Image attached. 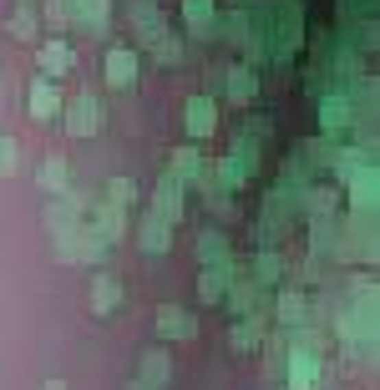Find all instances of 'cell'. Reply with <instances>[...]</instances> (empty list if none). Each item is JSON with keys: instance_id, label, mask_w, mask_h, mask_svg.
I'll return each instance as SVG.
<instances>
[{"instance_id": "obj_2", "label": "cell", "mask_w": 380, "mask_h": 390, "mask_svg": "<svg viewBox=\"0 0 380 390\" xmlns=\"http://www.w3.org/2000/svg\"><path fill=\"white\" fill-rule=\"evenodd\" d=\"M163 330H167V334H193V319H182V315H163Z\"/></svg>"}, {"instance_id": "obj_3", "label": "cell", "mask_w": 380, "mask_h": 390, "mask_svg": "<svg viewBox=\"0 0 380 390\" xmlns=\"http://www.w3.org/2000/svg\"><path fill=\"white\" fill-rule=\"evenodd\" d=\"M142 375H152V380H163V375H167V360H163V355L142 360Z\"/></svg>"}, {"instance_id": "obj_1", "label": "cell", "mask_w": 380, "mask_h": 390, "mask_svg": "<svg viewBox=\"0 0 380 390\" xmlns=\"http://www.w3.org/2000/svg\"><path fill=\"white\" fill-rule=\"evenodd\" d=\"M127 76H132V56L117 51V56H112V82H127Z\"/></svg>"}]
</instances>
